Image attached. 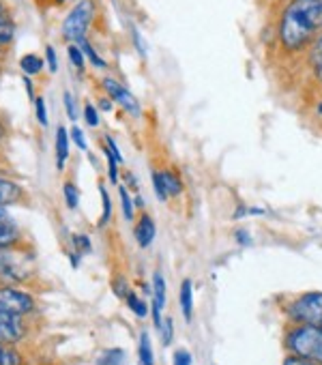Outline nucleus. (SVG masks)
Segmentation results:
<instances>
[{
  "mask_svg": "<svg viewBox=\"0 0 322 365\" xmlns=\"http://www.w3.org/2000/svg\"><path fill=\"white\" fill-rule=\"evenodd\" d=\"M99 194H101V200H103V213H101L99 226H105L110 222V217H112V202H110V194H108L103 182H99Z\"/></svg>",
  "mask_w": 322,
  "mask_h": 365,
  "instance_id": "6ab92c4d",
  "label": "nucleus"
},
{
  "mask_svg": "<svg viewBox=\"0 0 322 365\" xmlns=\"http://www.w3.org/2000/svg\"><path fill=\"white\" fill-rule=\"evenodd\" d=\"M131 37H133V46H135V50L140 52V56H146L148 54V50H146V41L142 39V35H140V31L133 26L131 29Z\"/></svg>",
  "mask_w": 322,
  "mask_h": 365,
  "instance_id": "c85d7f7f",
  "label": "nucleus"
},
{
  "mask_svg": "<svg viewBox=\"0 0 322 365\" xmlns=\"http://www.w3.org/2000/svg\"><path fill=\"white\" fill-rule=\"evenodd\" d=\"M307 65H309V71H311L313 82L322 88V35L309 48V52H307Z\"/></svg>",
  "mask_w": 322,
  "mask_h": 365,
  "instance_id": "9d476101",
  "label": "nucleus"
},
{
  "mask_svg": "<svg viewBox=\"0 0 322 365\" xmlns=\"http://www.w3.org/2000/svg\"><path fill=\"white\" fill-rule=\"evenodd\" d=\"M313 114H316L318 118H322V97L316 101V110H313Z\"/></svg>",
  "mask_w": 322,
  "mask_h": 365,
  "instance_id": "79ce46f5",
  "label": "nucleus"
},
{
  "mask_svg": "<svg viewBox=\"0 0 322 365\" xmlns=\"http://www.w3.org/2000/svg\"><path fill=\"white\" fill-rule=\"evenodd\" d=\"M35 301L31 294L16 288H0V307L14 316H24L33 309Z\"/></svg>",
  "mask_w": 322,
  "mask_h": 365,
  "instance_id": "423d86ee",
  "label": "nucleus"
},
{
  "mask_svg": "<svg viewBox=\"0 0 322 365\" xmlns=\"http://www.w3.org/2000/svg\"><path fill=\"white\" fill-rule=\"evenodd\" d=\"M16 241H18V230L7 220V213L0 209V250H7V247L16 245Z\"/></svg>",
  "mask_w": 322,
  "mask_h": 365,
  "instance_id": "f8f14e48",
  "label": "nucleus"
},
{
  "mask_svg": "<svg viewBox=\"0 0 322 365\" xmlns=\"http://www.w3.org/2000/svg\"><path fill=\"white\" fill-rule=\"evenodd\" d=\"M103 153L108 157V176H110V180L116 185V182H118V161H116V157L108 148H103Z\"/></svg>",
  "mask_w": 322,
  "mask_h": 365,
  "instance_id": "a878e982",
  "label": "nucleus"
},
{
  "mask_svg": "<svg viewBox=\"0 0 322 365\" xmlns=\"http://www.w3.org/2000/svg\"><path fill=\"white\" fill-rule=\"evenodd\" d=\"M166 305V279L161 273H155L152 275V303H150V314H152V324L157 329H161V309Z\"/></svg>",
  "mask_w": 322,
  "mask_h": 365,
  "instance_id": "0eeeda50",
  "label": "nucleus"
},
{
  "mask_svg": "<svg viewBox=\"0 0 322 365\" xmlns=\"http://www.w3.org/2000/svg\"><path fill=\"white\" fill-rule=\"evenodd\" d=\"M137 354H140V365H155V356H152V344H150V337H148V333H146V331L140 335Z\"/></svg>",
  "mask_w": 322,
  "mask_h": 365,
  "instance_id": "dca6fc26",
  "label": "nucleus"
},
{
  "mask_svg": "<svg viewBox=\"0 0 322 365\" xmlns=\"http://www.w3.org/2000/svg\"><path fill=\"white\" fill-rule=\"evenodd\" d=\"M69 135H71V140L76 142V146H78L80 150H86V148H88L86 138H84V133H82V129H80V127H71Z\"/></svg>",
  "mask_w": 322,
  "mask_h": 365,
  "instance_id": "7c9ffc66",
  "label": "nucleus"
},
{
  "mask_svg": "<svg viewBox=\"0 0 322 365\" xmlns=\"http://www.w3.org/2000/svg\"><path fill=\"white\" fill-rule=\"evenodd\" d=\"M0 264H3V252H0Z\"/></svg>",
  "mask_w": 322,
  "mask_h": 365,
  "instance_id": "49530a36",
  "label": "nucleus"
},
{
  "mask_svg": "<svg viewBox=\"0 0 322 365\" xmlns=\"http://www.w3.org/2000/svg\"><path fill=\"white\" fill-rule=\"evenodd\" d=\"M286 346L290 354L322 365V327L294 324L286 335Z\"/></svg>",
  "mask_w": 322,
  "mask_h": 365,
  "instance_id": "f03ea898",
  "label": "nucleus"
},
{
  "mask_svg": "<svg viewBox=\"0 0 322 365\" xmlns=\"http://www.w3.org/2000/svg\"><path fill=\"white\" fill-rule=\"evenodd\" d=\"M22 335H24V329H22L18 316H14V314H9L0 307V341L14 344V341L22 339Z\"/></svg>",
  "mask_w": 322,
  "mask_h": 365,
  "instance_id": "6e6552de",
  "label": "nucleus"
},
{
  "mask_svg": "<svg viewBox=\"0 0 322 365\" xmlns=\"http://www.w3.org/2000/svg\"><path fill=\"white\" fill-rule=\"evenodd\" d=\"M46 61H48V67L52 73H56L58 69V58H56V50L52 46H46Z\"/></svg>",
  "mask_w": 322,
  "mask_h": 365,
  "instance_id": "72a5a7b5",
  "label": "nucleus"
},
{
  "mask_svg": "<svg viewBox=\"0 0 322 365\" xmlns=\"http://www.w3.org/2000/svg\"><path fill=\"white\" fill-rule=\"evenodd\" d=\"M63 194H65V202L69 209H76L78 207V200H80V192L78 187L73 185V182H65L63 185Z\"/></svg>",
  "mask_w": 322,
  "mask_h": 365,
  "instance_id": "5701e85b",
  "label": "nucleus"
},
{
  "mask_svg": "<svg viewBox=\"0 0 322 365\" xmlns=\"http://www.w3.org/2000/svg\"><path fill=\"white\" fill-rule=\"evenodd\" d=\"M161 331H164V346H170L172 344V335H175V324H172V318H164L161 322Z\"/></svg>",
  "mask_w": 322,
  "mask_h": 365,
  "instance_id": "bb28decb",
  "label": "nucleus"
},
{
  "mask_svg": "<svg viewBox=\"0 0 322 365\" xmlns=\"http://www.w3.org/2000/svg\"><path fill=\"white\" fill-rule=\"evenodd\" d=\"M84 118H86L88 127H97L99 125V114H97V110H95L93 103H86L84 106Z\"/></svg>",
  "mask_w": 322,
  "mask_h": 365,
  "instance_id": "c756f323",
  "label": "nucleus"
},
{
  "mask_svg": "<svg viewBox=\"0 0 322 365\" xmlns=\"http://www.w3.org/2000/svg\"><path fill=\"white\" fill-rule=\"evenodd\" d=\"M114 292H116L120 299H127V294H129V288H127V282H125L123 277L114 279Z\"/></svg>",
  "mask_w": 322,
  "mask_h": 365,
  "instance_id": "e433bc0d",
  "label": "nucleus"
},
{
  "mask_svg": "<svg viewBox=\"0 0 322 365\" xmlns=\"http://www.w3.org/2000/svg\"><path fill=\"white\" fill-rule=\"evenodd\" d=\"M123 361V350H110L101 359V365H118Z\"/></svg>",
  "mask_w": 322,
  "mask_h": 365,
  "instance_id": "473e14b6",
  "label": "nucleus"
},
{
  "mask_svg": "<svg viewBox=\"0 0 322 365\" xmlns=\"http://www.w3.org/2000/svg\"><path fill=\"white\" fill-rule=\"evenodd\" d=\"M101 108L103 110H110V101H101Z\"/></svg>",
  "mask_w": 322,
  "mask_h": 365,
  "instance_id": "37998d69",
  "label": "nucleus"
},
{
  "mask_svg": "<svg viewBox=\"0 0 322 365\" xmlns=\"http://www.w3.org/2000/svg\"><path fill=\"white\" fill-rule=\"evenodd\" d=\"M78 46H80V50L84 52V56H86V58H88V61H90L95 67H99V69H105V61H103V58H101V56H99L95 50H93V46L86 41V37H82V39L78 41Z\"/></svg>",
  "mask_w": 322,
  "mask_h": 365,
  "instance_id": "a211bd4d",
  "label": "nucleus"
},
{
  "mask_svg": "<svg viewBox=\"0 0 322 365\" xmlns=\"http://www.w3.org/2000/svg\"><path fill=\"white\" fill-rule=\"evenodd\" d=\"M175 365H192V354L189 350H177L175 352Z\"/></svg>",
  "mask_w": 322,
  "mask_h": 365,
  "instance_id": "c9c22d12",
  "label": "nucleus"
},
{
  "mask_svg": "<svg viewBox=\"0 0 322 365\" xmlns=\"http://www.w3.org/2000/svg\"><path fill=\"white\" fill-rule=\"evenodd\" d=\"M22 198V190L18 182L9 180V178H0V209L14 205Z\"/></svg>",
  "mask_w": 322,
  "mask_h": 365,
  "instance_id": "9b49d317",
  "label": "nucleus"
},
{
  "mask_svg": "<svg viewBox=\"0 0 322 365\" xmlns=\"http://www.w3.org/2000/svg\"><path fill=\"white\" fill-rule=\"evenodd\" d=\"M288 318L294 324L322 327V292H305V294H298L288 305Z\"/></svg>",
  "mask_w": 322,
  "mask_h": 365,
  "instance_id": "7ed1b4c3",
  "label": "nucleus"
},
{
  "mask_svg": "<svg viewBox=\"0 0 322 365\" xmlns=\"http://www.w3.org/2000/svg\"><path fill=\"white\" fill-rule=\"evenodd\" d=\"M35 112H37L39 125L48 127V112H46V101H43V97H37V99H35Z\"/></svg>",
  "mask_w": 322,
  "mask_h": 365,
  "instance_id": "cd10ccee",
  "label": "nucleus"
},
{
  "mask_svg": "<svg viewBox=\"0 0 322 365\" xmlns=\"http://www.w3.org/2000/svg\"><path fill=\"white\" fill-rule=\"evenodd\" d=\"M234 239H237L239 245H251V243H254L251 237L247 235V230H237V232H234Z\"/></svg>",
  "mask_w": 322,
  "mask_h": 365,
  "instance_id": "58836bf2",
  "label": "nucleus"
},
{
  "mask_svg": "<svg viewBox=\"0 0 322 365\" xmlns=\"http://www.w3.org/2000/svg\"><path fill=\"white\" fill-rule=\"evenodd\" d=\"M14 33H16L14 22L0 16V46H7V43L14 39Z\"/></svg>",
  "mask_w": 322,
  "mask_h": 365,
  "instance_id": "412c9836",
  "label": "nucleus"
},
{
  "mask_svg": "<svg viewBox=\"0 0 322 365\" xmlns=\"http://www.w3.org/2000/svg\"><path fill=\"white\" fill-rule=\"evenodd\" d=\"M133 237L137 241L140 247H148L155 239V222L148 213H142L135 228H133Z\"/></svg>",
  "mask_w": 322,
  "mask_h": 365,
  "instance_id": "1a4fd4ad",
  "label": "nucleus"
},
{
  "mask_svg": "<svg viewBox=\"0 0 322 365\" xmlns=\"http://www.w3.org/2000/svg\"><path fill=\"white\" fill-rule=\"evenodd\" d=\"M105 146H108V150L116 157V161H118V163H123V155H120V150H118V144H116L110 135L105 138Z\"/></svg>",
  "mask_w": 322,
  "mask_h": 365,
  "instance_id": "4c0bfd02",
  "label": "nucleus"
},
{
  "mask_svg": "<svg viewBox=\"0 0 322 365\" xmlns=\"http://www.w3.org/2000/svg\"><path fill=\"white\" fill-rule=\"evenodd\" d=\"M69 157V131L65 129V125H61L56 129V168L63 170L65 161Z\"/></svg>",
  "mask_w": 322,
  "mask_h": 365,
  "instance_id": "ddd939ff",
  "label": "nucleus"
},
{
  "mask_svg": "<svg viewBox=\"0 0 322 365\" xmlns=\"http://www.w3.org/2000/svg\"><path fill=\"white\" fill-rule=\"evenodd\" d=\"M103 91L110 95L112 101H116L125 112H129L131 116H140L142 114V108H140V101L133 97L131 91H127L118 80H112V78H105L103 80Z\"/></svg>",
  "mask_w": 322,
  "mask_h": 365,
  "instance_id": "39448f33",
  "label": "nucleus"
},
{
  "mask_svg": "<svg viewBox=\"0 0 322 365\" xmlns=\"http://www.w3.org/2000/svg\"><path fill=\"white\" fill-rule=\"evenodd\" d=\"M73 243H76V254L82 256V254H88V252H90V241H88V237H84V235L80 237V235H78V237H73Z\"/></svg>",
  "mask_w": 322,
  "mask_h": 365,
  "instance_id": "2f4dec72",
  "label": "nucleus"
},
{
  "mask_svg": "<svg viewBox=\"0 0 322 365\" xmlns=\"http://www.w3.org/2000/svg\"><path fill=\"white\" fill-rule=\"evenodd\" d=\"M0 16H3V3H0Z\"/></svg>",
  "mask_w": 322,
  "mask_h": 365,
  "instance_id": "a18cd8bd",
  "label": "nucleus"
},
{
  "mask_svg": "<svg viewBox=\"0 0 322 365\" xmlns=\"http://www.w3.org/2000/svg\"><path fill=\"white\" fill-rule=\"evenodd\" d=\"M322 35V0H290L277 22V43L286 54H307Z\"/></svg>",
  "mask_w": 322,
  "mask_h": 365,
  "instance_id": "f257e3e1",
  "label": "nucleus"
},
{
  "mask_svg": "<svg viewBox=\"0 0 322 365\" xmlns=\"http://www.w3.org/2000/svg\"><path fill=\"white\" fill-rule=\"evenodd\" d=\"M118 194H120L123 215H125V220H127V222H131V220L135 217V207H133V200H131V196H129V192H127L125 187H120V190H118Z\"/></svg>",
  "mask_w": 322,
  "mask_h": 365,
  "instance_id": "aec40b11",
  "label": "nucleus"
},
{
  "mask_svg": "<svg viewBox=\"0 0 322 365\" xmlns=\"http://www.w3.org/2000/svg\"><path fill=\"white\" fill-rule=\"evenodd\" d=\"M5 135V127H3V123H0V138Z\"/></svg>",
  "mask_w": 322,
  "mask_h": 365,
  "instance_id": "c03bdc74",
  "label": "nucleus"
},
{
  "mask_svg": "<svg viewBox=\"0 0 322 365\" xmlns=\"http://www.w3.org/2000/svg\"><path fill=\"white\" fill-rule=\"evenodd\" d=\"M161 176H164V185H166V194L168 198H177L183 194V180L177 172L172 170H164L161 172Z\"/></svg>",
  "mask_w": 322,
  "mask_h": 365,
  "instance_id": "2eb2a0df",
  "label": "nucleus"
},
{
  "mask_svg": "<svg viewBox=\"0 0 322 365\" xmlns=\"http://www.w3.org/2000/svg\"><path fill=\"white\" fill-rule=\"evenodd\" d=\"M152 187H155V194L161 202L168 200V194H166V185H164V176H161V172H152Z\"/></svg>",
  "mask_w": 322,
  "mask_h": 365,
  "instance_id": "b1692460",
  "label": "nucleus"
},
{
  "mask_svg": "<svg viewBox=\"0 0 322 365\" xmlns=\"http://www.w3.org/2000/svg\"><path fill=\"white\" fill-rule=\"evenodd\" d=\"M284 365H318V363H313V361H305V359H298V356L290 354V356L284 361Z\"/></svg>",
  "mask_w": 322,
  "mask_h": 365,
  "instance_id": "ea45409f",
  "label": "nucleus"
},
{
  "mask_svg": "<svg viewBox=\"0 0 322 365\" xmlns=\"http://www.w3.org/2000/svg\"><path fill=\"white\" fill-rule=\"evenodd\" d=\"M127 305H129V309H131L135 316H140V318H144V316L148 314V305H146L142 299H137L133 292H129V294H127Z\"/></svg>",
  "mask_w": 322,
  "mask_h": 365,
  "instance_id": "4be33fe9",
  "label": "nucleus"
},
{
  "mask_svg": "<svg viewBox=\"0 0 322 365\" xmlns=\"http://www.w3.org/2000/svg\"><path fill=\"white\" fill-rule=\"evenodd\" d=\"M56 3H65V0H56Z\"/></svg>",
  "mask_w": 322,
  "mask_h": 365,
  "instance_id": "de8ad7c7",
  "label": "nucleus"
},
{
  "mask_svg": "<svg viewBox=\"0 0 322 365\" xmlns=\"http://www.w3.org/2000/svg\"><path fill=\"white\" fill-rule=\"evenodd\" d=\"M24 86H26V93H28V99H37L35 97V88H33V82H31V76H24Z\"/></svg>",
  "mask_w": 322,
  "mask_h": 365,
  "instance_id": "a19ab883",
  "label": "nucleus"
},
{
  "mask_svg": "<svg viewBox=\"0 0 322 365\" xmlns=\"http://www.w3.org/2000/svg\"><path fill=\"white\" fill-rule=\"evenodd\" d=\"M95 18V0H80L63 22V37L69 41H80Z\"/></svg>",
  "mask_w": 322,
  "mask_h": 365,
  "instance_id": "20e7f679",
  "label": "nucleus"
},
{
  "mask_svg": "<svg viewBox=\"0 0 322 365\" xmlns=\"http://www.w3.org/2000/svg\"><path fill=\"white\" fill-rule=\"evenodd\" d=\"M63 101H65L67 116H69L71 120H76V118H78V112H76V103H73V97H71V93H65V95H63Z\"/></svg>",
  "mask_w": 322,
  "mask_h": 365,
  "instance_id": "f704fd0d",
  "label": "nucleus"
},
{
  "mask_svg": "<svg viewBox=\"0 0 322 365\" xmlns=\"http://www.w3.org/2000/svg\"><path fill=\"white\" fill-rule=\"evenodd\" d=\"M67 54H69V61L73 63V67H78V69H84L86 56H84V52L80 50V46H69Z\"/></svg>",
  "mask_w": 322,
  "mask_h": 365,
  "instance_id": "393cba45",
  "label": "nucleus"
},
{
  "mask_svg": "<svg viewBox=\"0 0 322 365\" xmlns=\"http://www.w3.org/2000/svg\"><path fill=\"white\" fill-rule=\"evenodd\" d=\"M181 312H183L185 320H192V316H194V284H192V279H185L181 284Z\"/></svg>",
  "mask_w": 322,
  "mask_h": 365,
  "instance_id": "4468645a",
  "label": "nucleus"
},
{
  "mask_svg": "<svg viewBox=\"0 0 322 365\" xmlns=\"http://www.w3.org/2000/svg\"><path fill=\"white\" fill-rule=\"evenodd\" d=\"M20 67H22V71L26 76H37V73L43 71V61L37 54H26V56H22Z\"/></svg>",
  "mask_w": 322,
  "mask_h": 365,
  "instance_id": "f3484780",
  "label": "nucleus"
}]
</instances>
